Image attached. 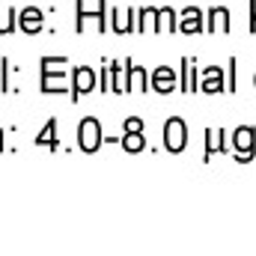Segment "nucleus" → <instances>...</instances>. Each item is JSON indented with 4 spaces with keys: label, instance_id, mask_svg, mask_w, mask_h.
<instances>
[{
    "label": "nucleus",
    "instance_id": "obj_1",
    "mask_svg": "<svg viewBox=\"0 0 256 256\" xmlns=\"http://www.w3.org/2000/svg\"><path fill=\"white\" fill-rule=\"evenodd\" d=\"M102 126H98V120H92V116H86L80 128H78V143H80V149L84 152H96L98 146H102Z\"/></svg>",
    "mask_w": 256,
    "mask_h": 256
},
{
    "label": "nucleus",
    "instance_id": "obj_2",
    "mask_svg": "<svg viewBox=\"0 0 256 256\" xmlns=\"http://www.w3.org/2000/svg\"><path fill=\"white\" fill-rule=\"evenodd\" d=\"M72 78H74V80H72V90H68L72 102H78V98H80L84 92H90V90L96 86V72H92L90 66H78Z\"/></svg>",
    "mask_w": 256,
    "mask_h": 256
},
{
    "label": "nucleus",
    "instance_id": "obj_3",
    "mask_svg": "<svg viewBox=\"0 0 256 256\" xmlns=\"http://www.w3.org/2000/svg\"><path fill=\"white\" fill-rule=\"evenodd\" d=\"M164 146L170 152H182V146H185V122L179 116L167 120V126H164Z\"/></svg>",
    "mask_w": 256,
    "mask_h": 256
},
{
    "label": "nucleus",
    "instance_id": "obj_4",
    "mask_svg": "<svg viewBox=\"0 0 256 256\" xmlns=\"http://www.w3.org/2000/svg\"><path fill=\"white\" fill-rule=\"evenodd\" d=\"M149 86H152L155 92H161V96L173 92V90H176V72H173V68H167V66L155 68V72H152V78H149Z\"/></svg>",
    "mask_w": 256,
    "mask_h": 256
},
{
    "label": "nucleus",
    "instance_id": "obj_5",
    "mask_svg": "<svg viewBox=\"0 0 256 256\" xmlns=\"http://www.w3.org/2000/svg\"><path fill=\"white\" fill-rule=\"evenodd\" d=\"M18 30L21 33H39L42 30V12L36 6H27L18 12Z\"/></svg>",
    "mask_w": 256,
    "mask_h": 256
},
{
    "label": "nucleus",
    "instance_id": "obj_6",
    "mask_svg": "<svg viewBox=\"0 0 256 256\" xmlns=\"http://www.w3.org/2000/svg\"><path fill=\"white\" fill-rule=\"evenodd\" d=\"M236 149H238V161H250V155H254V128L236 131Z\"/></svg>",
    "mask_w": 256,
    "mask_h": 256
},
{
    "label": "nucleus",
    "instance_id": "obj_7",
    "mask_svg": "<svg viewBox=\"0 0 256 256\" xmlns=\"http://www.w3.org/2000/svg\"><path fill=\"white\" fill-rule=\"evenodd\" d=\"M126 74H128V80H126V92H131V90H146V72L143 68H134V63L131 60H126Z\"/></svg>",
    "mask_w": 256,
    "mask_h": 256
},
{
    "label": "nucleus",
    "instance_id": "obj_8",
    "mask_svg": "<svg viewBox=\"0 0 256 256\" xmlns=\"http://www.w3.org/2000/svg\"><path fill=\"white\" fill-rule=\"evenodd\" d=\"M122 149H128V152H140V149H146L143 128H126V131H122Z\"/></svg>",
    "mask_w": 256,
    "mask_h": 256
},
{
    "label": "nucleus",
    "instance_id": "obj_9",
    "mask_svg": "<svg viewBox=\"0 0 256 256\" xmlns=\"http://www.w3.org/2000/svg\"><path fill=\"white\" fill-rule=\"evenodd\" d=\"M15 21H18V9H12V6H0V36L12 33V30H15Z\"/></svg>",
    "mask_w": 256,
    "mask_h": 256
},
{
    "label": "nucleus",
    "instance_id": "obj_10",
    "mask_svg": "<svg viewBox=\"0 0 256 256\" xmlns=\"http://www.w3.org/2000/svg\"><path fill=\"white\" fill-rule=\"evenodd\" d=\"M36 146H57V120H48L42 134L36 137Z\"/></svg>",
    "mask_w": 256,
    "mask_h": 256
},
{
    "label": "nucleus",
    "instance_id": "obj_11",
    "mask_svg": "<svg viewBox=\"0 0 256 256\" xmlns=\"http://www.w3.org/2000/svg\"><path fill=\"white\" fill-rule=\"evenodd\" d=\"M179 30H182V33H200V30H202V24H200V12H196V9H185V21H182Z\"/></svg>",
    "mask_w": 256,
    "mask_h": 256
},
{
    "label": "nucleus",
    "instance_id": "obj_12",
    "mask_svg": "<svg viewBox=\"0 0 256 256\" xmlns=\"http://www.w3.org/2000/svg\"><path fill=\"white\" fill-rule=\"evenodd\" d=\"M220 86H224V84H220V72H218V68H208L202 90H206V92H214V90H220Z\"/></svg>",
    "mask_w": 256,
    "mask_h": 256
},
{
    "label": "nucleus",
    "instance_id": "obj_13",
    "mask_svg": "<svg viewBox=\"0 0 256 256\" xmlns=\"http://www.w3.org/2000/svg\"><path fill=\"white\" fill-rule=\"evenodd\" d=\"M0 86H3V92L12 90V86H9V57L0 60Z\"/></svg>",
    "mask_w": 256,
    "mask_h": 256
},
{
    "label": "nucleus",
    "instance_id": "obj_14",
    "mask_svg": "<svg viewBox=\"0 0 256 256\" xmlns=\"http://www.w3.org/2000/svg\"><path fill=\"white\" fill-rule=\"evenodd\" d=\"M218 21H220V30L226 33V9H214L212 12V27H218Z\"/></svg>",
    "mask_w": 256,
    "mask_h": 256
},
{
    "label": "nucleus",
    "instance_id": "obj_15",
    "mask_svg": "<svg viewBox=\"0 0 256 256\" xmlns=\"http://www.w3.org/2000/svg\"><path fill=\"white\" fill-rule=\"evenodd\" d=\"M0 152H3V128H0Z\"/></svg>",
    "mask_w": 256,
    "mask_h": 256
}]
</instances>
